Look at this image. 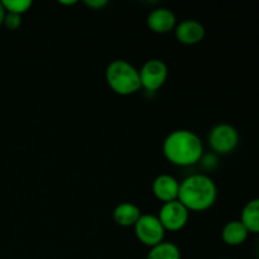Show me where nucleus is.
Returning <instances> with one entry per match:
<instances>
[{
	"mask_svg": "<svg viewBox=\"0 0 259 259\" xmlns=\"http://www.w3.org/2000/svg\"><path fill=\"white\" fill-rule=\"evenodd\" d=\"M189 217L190 211L179 200L162 205L158 214V219L163 225L164 230L169 232H179L184 229L189 222Z\"/></svg>",
	"mask_w": 259,
	"mask_h": 259,
	"instance_id": "obj_7",
	"label": "nucleus"
},
{
	"mask_svg": "<svg viewBox=\"0 0 259 259\" xmlns=\"http://www.w3.org/2000/svg\"><path fill=\"white\" fill-rule=\"evenodd\" d=\"M146 259H181V252L175 243L163 240L151 248Z\"/></svg>",
	"mask_w": 259,
	"mask_h": 259,
	"instance_id": "obj_14",
	"label": "nucleus"
},
{
	"mask_svg": "<svg viewBox=\"0 0 259 259\" xmlns=\"http://www.w3.org/2000/svg\"><path fill=\"white\" fill-rule=\"evenodd\" d=\"M218 199V187L207 175L195 174L180 182L179 201L189 211L210 209Z\"/></svg>",
	"mask_w": 259,
	"mask_h": 259,
	"instance_id": "obj_2",
	"label": "nucleus"
},
{
	"mask_svg": "<svg viewBox=\"0 0 259 259\" xmlns=\"http://www.w3.org/2000/svg\"><path fill=\"white\" fill-rule=\"evenodd\" d=\"M5 15H7V10H5L4 5H3V2H0V25L4 24Z\"/></svg>",
	"mask_w": 259,
	"mask_h": 259,
	"instance_id": "obj_19",
	"label": "nucleus"
},
{
	"mask_svg": "<svg viewBox=\"0 0 259 259\" xmlns=\"http://www.w3.org/2000/svg\"><path fill=\"white\" fill-rule=\"evenodd\" d=\"M134 233L139 242L152 248L163 242L166 230L159 222L158 217L152 214H142L134 225Z\"/></svg>",
	"mask_w": 259,
	"mask_h": 259,
	"instance_id": "obj_5",
	"label": "nucleus"
},
{
	"mask_svg": "<svg viewBox=\"0 0 259 259\" xmlns=\"http://www.w3.org/2000/svg\"><path fill=\"white\" fill-rule=\"evenodd\" d=\"M142 217V211L133 202H121L114 209L113 218L120 227H134Z\"/></svg>",
	"mask_w": 259,
	"mask_h": 259,
	"instance_id": "obj_12",
	"label": "nucleus"
},
{
	"mask_svg": "<svg viewBox=\"0 0 259 259\" xmlns=\"http://www.w3.org/2000/svg\"><path fill=\"white\" fill-rule=\"evenodd\" d=\"M257 250H258V254H259V240H258V245H257Z\"/></svg>",
	"mask_w": 259,
	"mask_h": 259,
	"instance_id": "obj_21",
	"label": "nucleus"
},
{
	"mask_svg": "<svg viewBox=\"0 0 259 259\" xmlns=\"http://www.w3.org/2000/svg\"><path fill=\"white\" fill-rule=\"evenodd\" d=\"M109 88L119 95H132L142 89L139 70L125 60H114L105 70Z\"/></svg>",
	"mask_w": 259,
	"mask_h": 259,
	"instance_id": "obj_3",
	"label": "nucleus"
},
{
	"mask_svg": "<svg viewBox=\"0 0 259 259\" xmlns=\"http://www.w3.org/2000/svg\"><path fill=\"white\" fill-rule=\"evenodd\" d=\"M167 77H168V68L166 63L158 58L148 60L139 70L142 88L151 93L161 89L166 82Z\"/></svg>",
	"mask_w": 259,
	"mask_h": 259,
	"instance_id": "obj_6",
	"label": "nucleus"
},
{
	"mask_svg": "<svg viewBox=\"0 0 259 259\" xmlns=\"http://www.w3.org/2000/svg\"><path fill=\"white\" fill-rule=\"evenodd\" d=\"M240 222L253 234H259V197L248 201L240 214Z\"/></svg>",
	"mask_w": 259,
	"mask_h": 259,
	"instance_id": "obj_13",
	"label": "nucleus"
},
{
	"mask_svg": "<svg viewBox=\"0 0 259 259\" xmlns=\"http://www.w3.org/2000/svg\"><path fill=\"white\" fill-rule=\"evenodd\" d=\"M210 148L218 154H229L239 144V133L237 128L228 123L217 124L209 133Z\"/></svg>",
	"mask_w": 259,
	"mask_h": 259,
	"instance_id": "obj_4",
	"label": "nucleus"
},
{
	"mask_svg": "<svg viewBox=\"0 0 259 259\" xmlns=\"http://www.w3.org/2000/svg\"><path fill=\"white\" fill-rule=\"evenodd\" d=\"M222 259H225V258H222Z\"/></svg>",
	"mask_w": 259,
	"mask_h": 259,
	"instance_id": "obj_22",
	"label": "nucleus"
},
{
	"mask_svg": "<svg viewBox=\"0 0 259 259\" xmlns=\"http://www.w3.org/2000/svg\"><path fill=\"white\" fill-rule=\"evenodd\" d=\"M108 0H85V4L93 9H101L105 5H108Z\"/></svg>",
	"mask_w": 259,
	"mask_h": 259,
	"instance_id": "obj_18",
	"label": "nucleus"
},
{
	"mask_svg": "<svg viewBox=\"0 0 259 259\" xmlns=\"http://www.w3.org/2000/svg\"><path fill=\"white\" fill-rule=\"evenodd\" d=\"M248 235H249V232L240 220H230L224 225L222 230L223 242L230 247L242 245L248 239Z\"/></svg>",
	"mask_w": 259,
	"mask_h": 259,
	"instance_id": "obj_11",
	"label": "nucleus"
},
{
	"mask_svg": "<svg viewBox=\"0 0 259 259\" xmlns=\"http://www.w3.org/2000/svg\"><path fill=\"white\" fill-rule=\"evenodd\" d=\"M175 35L177 40L184 45H196L205 37V28L200 22L195 19H185L176 25Z\"/></svg>",
	"mask_w": 259,
	"mask_h": 259,
	"instance_id": "obj_9",
	"label": "nucleus"
},
{
	"mask_svg": "<svg viewBox=\"0 0 259 259\" xmlns=\"http://www.w3.org/2000/svg\"><path fill=\"white\" fill-rule=\"evenodd\" d=\"M163 154L172 164L180 167L194 166L204 156V144L195 132L177 129L171 132L163 141Z\"/></svg>",
	"mask_w": 259,
	"mask_h": 259,
	"instance_id": "obj_1",
	"label": "nucleus"
},
{
	"mask_svg": "<svg viewBox=\"0 0 259 259\" xmlns=\"http://www.w3.org/2000/svg\"><path fill=\"white\" fill-rule=\"evenodd\" d=\"M60 4H63V5H72V4H76L75 0H72V2H60Z\"/></svg>",
	"mask_w": 259,
	"mask_h": 259,
	"instance_id": "obj_20",
	"label": "nucleus"
},
{
	"mask_svg": "<svg viewBox=\"0 0 259 259\" xmlns=\"http://www.w3.org/2000/svg\"><path fill=\"white\" fill-rule=\"evenodd\" d=\"M147 24L154 33H168L176 28V15L168 8H157L149 13Z\"/></svg>",
	"mask_w": 259,
	"mask_h": 259,
	"instance_id": "obj_10",
	"label": "nucleus"
},
{
	"mask_svg": "<svg viewBox=\"0 0 259 259\" xmlns=\"http://www.w3.org/2000/svg\"><path fill=\"white\" fill-rule=\"evenodd\" d=\"M5 10L14 14H24L32 7V0H2Z\"/></svg>",
	"mask_w": 259,
	"mask_h": 259,
	"instance_id": "obj_15",
	"label": "nucleus"
},
{
	"mask_svg": "<svg viewBox=\"0 0 259 259\" xmlns=\"http://www.w3.org/2000/svg\"><path fill=\"white\" fill-rule=\"evenodd\" d=\"M200 163L205 169H214L218 166V158L214 153L204 154L200 159Z\"/></svg>",
	"mask_w": 259,
	"mask_h": 259,
	"instance_id": "obj_17",
	"label": "nucleus"
},
{
	"mask_svg": "<svg viewBox=\"0 0 259 259\" xmlns=\"http://www.w3.org/2000/svg\"><path fill=\"white\" fill-rule=\"evenodd\" d=\"M22 24V15L14 14V13H8L5 15L4 25L10 30H15L20 27Z\"/></svg>",
	"mask_w": 259,
	"mask_h": 259,
	"instance_id": "obj_16",
	"label": "nucleus"
},
{
	"mask_svg": "<svg viewBox=\"0 0 259 259\" xmlns=\"http://www.w3.org/2000/svg\"><path fill=\"white\" fill-rule=\"evenodd\" d=\"M152 191L154 196L163 204L175 201L179 199L180 182L171 175H159L152 184Z\"/></svg>",
	"mask_w": 259,
	"mask_h": 259,
	"instance_id": "obj_8",
	"label": "nucleus"
}]
</instances>
